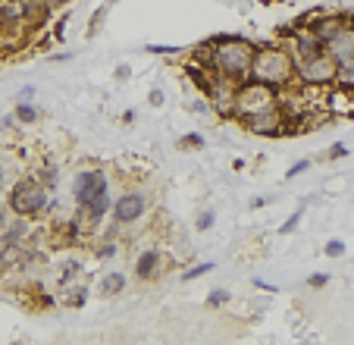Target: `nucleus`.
<instances>
[{"mask_svg":"<svg viewBox=\"0 0 354 345\" xmlns=\"http://www.w3.org/2000/svg\"><path fill=\"white\" fill-rule=\"evenodd\" d=\"M251 60H254V51H251L248 41H241V38L216 41L214 67L220 69L226 79H241V76H248L251 73Z\"/></svg>","mask_w":354,"mask_h":345,"instance_id":"f257e3e1","label":"nucleus"},{"mask_svg":"<svg viewBox=\"0 0 354 345\" xmlns=\"http://www.w3.org/2000/svg\"><path fill=\"white\" fill-rule=\"evenodd\" d=\"M251 76H254V82H261V85H286L288 79L295 76V63L288 60L282 51H261L251 60Z\"/></svg>","mask_w":354,"mask_h":345,"instance_id":"f03ea898","label":"nucleus"},{"mask_svg":"<svg viewBox=\"0 0 354 345\" xmlns=\"http://www.w3.org/2000/svg\"><path fill=\"white\" fill-rule=\"evenodd\" d=\"M44 204H47L44 188H41L35 179L19 182V186L13 188V195H10V207H13V211L19 213V217H28V213L44 211Z\"/></svg>","mask_w":354,"mask_h":345,"instance_id":"7ed1b4c3","label":"nucleus"},{"mask_svg":"<svg viewBox=\"0 0 354 345\" xmlns=\"http://www.w3.org/2000/svg\"><path fill=\"white\" fill-rule=\"evenodd\" d=\"M298 73H301V79H308V82H333L339 76V63L329 53L317 51L314 57H304L298 63Z\"/></svg>","mask_w":354,"mask_h":345,"instance_id":"20e7f679","label":"nucleus"},{"mask_svg":"<svg viewBox=\"0 0 354 345\" xmlns=\"http://www.w3.org/2000/svg\"><path fill=\"white\" fill-rule=\"evenodd\" d=\"M75 201H79V207H88L94 198H100V195H107V176L100 170H85L75 176V188H73Z\"/></svg>","mask_w":354,"mask_h":345,"instance_id":"39448f33","label":"nucleus"},{"mask_svg":"<svg viewBox=\"0 0 354 345\" xmlns=\"http://www.w3.org/2000/svg\"><path fill=\"white\" fill-rule=\"evenodd\" d=\"M329 57H333L339 67L354 63V28H342L335 38H329Z\"/></svg>","mask_w":354,"mask_h":345,"instance_id":"423d86ee","label":"nucleus"},{"mask_svg":"<svg viewBox=\"0 0 354 345\" xmlns=\"http://www.w3.org/2000/svg\"><path fill=\"white\" fill-rule=\"evenodd\" d=\"M145 207H147L145 195L129 192V195H122V198L113 204V213H116V220H120V223H132V220H138L141 213H145Z\"/></svg>","mask_w":354,"mask_h":345,"instance_id":"0eeeda50","label":"nucleus"},{"mask_svg":"<svg viewBox=\"0 0 354 345\" xmlns=\"http://www.w3.org/2000/svg\"><path fill=\"white\" fill-rule=\"evenodd\" d=\"M248 129L257 135H279L282 123H279V113L270 107V110H261L254 113V116H248Z\"/></svg>","mask_w":354,"mask_h":345,"instance_id":"6e6552de","label":"nucleus"},{"mask_svg":"<svg viewBox=\"0 0 354 345\" xmlns=\"http://www.w3.org/2000/svg\"><path fill=\"white\" fill-rule=\"evenodd\" d=\"M342 28H345V19H339V16H329V19H320L314 26V38L317 41H329V38H335Z\"/></svg>","mask_w":354,"mask_h":345,"instance_id":"1a4fd4ad","label":"nucleus"},{"mask_svg":"<svg viewBox=\"0 0 354 345\" xmlns=\"http://www.w3.org/2000/svg\"><path fill=\"white\" fill-rule=\"evenodd\" d=\"M126 289V276L122 273H110L104 283H100V295H120Z\"/></svg>","mask_w":354,"mask_h":345,"instance_id":"9d476101","label":"nucleus"},{"mask_svg":"<svg viewBox=\"0 0 354 345\" xmlns=\"http://www.w3.org/2000/svg\"><path fill=\"white\" fill-rule=\"evenodd\" d=\"M157 258H160L157 251H145V254L138 258V267H135V270H138V276H141V279H147L151 273L157 270Z\"/></svg>","mask_w":354,"mask_h":345,"instance_id":"9b49d317","label":"nucleus"},{"mask_svg":"<svg viewBox=\"0 0 354 345\" xmlns=\"http://www.w3.org/2000/svg\"><path fill=\"white\" fill-rule=\"evenodd\" d=\"M320 51V41L317 38H298V57L304 60V57H314V53Z\"/></svg>","mask_w":354,"mask_h":345,"instance_id":"f8f14e48","label":"nucleus"},{"mask_svg":"<svg viewBox=\"0 0 354 345\" xmlns=\"http://www.w3.org/2000/svg\"><path fill=\"white\" fill-rule=\"evenodd\" d=\"M35 116H38V113H35V107H32V104H19V107H16V120H22V123H35Z\"/></svg>","mask_w":354,"mask_h":345,"instance_id":"ddd939ff","label":"nucleus"},{"mask_svg":"<svg viewBox=\"0 0 354 345\" xmlns=\"http://www.w3.org/2000/svg\"><path fill=\"white\" fill-rule=\"evenodd\" d=\"M210 270H214V264L192 267V270H185V273H182V279H185V283H188V279H198V276H204V273H210Z\"/></svg>","mask_w":354,"mask_h":345,"instance_id":"4468645a","label":"nucleus"},{"mask_svg":"<svg viewBox=\"0 0 354 345\" xmlns=\"http://www.w3.org/2000/svg\"><path fill=\"white\" fill-rule=\"evenodd\" d=\"M223 301H229V292H226V289H216V292H210L207 305H210V308H216V305H223Z\"/></svg>","mask_w":354,"mask_h":345,"instance_id":"2eb2a0df","label":"nucleus"},{"mask_svg":"<svg viewBox=\"0 0 354 345\" xmlns=\"http://www.w3.org/2000/svg\"><path fill=\"white\" fill-rule=\"evenodd\" d=\"M0 16H3V19H10V22H13V19H19V16H22L19 3H7V7H3V13H0Z\"/></svg>","mask_w":354,"mask_h":345,"instance_id":"dca6fc26","label":"nucleus"},{"mask_svg":"<svg viewBox=\"0 0 354 345\" xmlns=\"http://www.w3.org/2000/svg\"><path fill=\"white\" fill-rule=\"evenodd\" d=\"M210 226H214V211H204L198 217V229H210Z\"/></svg>","mask_w":354,"mask_h":345,"instance_id":"f3484780","label":"nucleus"},{"mask_svg":"<svg viewBox=\"0 0 354 345\" xmlns=\"http://www.w3.org/2000/svg\"><path fill=\"white\" fill-rule=\"evenodd\" d=\"M298 223H301V211H298V213H292V217H288L286 223H282V229H279V233H292V229H295V226H298Z\"/></svg>","mask_w":354,"mask_h":345,"instance_id":"a211bd4d","label":"nucleus"},{"mask_svg":"<svg viewBox=\"0 0 354 345\" xmlns=\"http://www.w3.org/2000/svg\"><path fill=\"white\" fill-rule=\"evenodd\" d=\"M44 186L57 188V170H54V166H47V170H44Z\"/></svg>","mask_w":354,"mask_h":345,"instance_id":"6ab92c4d","label":"nucleus"},{"mask_svg":"<svg viewBox=\"0 0 354 345\" xmlns=\"http://www.w3.org/2000/svg\"><path fill=\"white\" fill-rule=\"evenodd\" d=\"M342 251H345V245H342V242H329V245H326V254H329V258H339Z\"/></svg>","mask_w":354,"mask_h":345,"instance_id":"aec40b11","label":"nucleus"},{"mask_svg":"<svg viewBox=\"0 0 354 345\" xmlns=\"http://www.w3.org/2000/svg\"><path fill=\"white\" fill-rule=\"evenodd\" d=\"M308 283H310V285H314V289H323V285H326V283H329V276H323V273H314V276H310V279H308Z\"/></svg>","mask_w":354,"mask_h":345,"instance_id":"412c9836","label":"nucleus"},{"mask_svg":"<svg viewBox=\"0 0 354 345\" xmlns=\"http://www.w3.org/2000/svg\"><path fill=\"white\" fill-rule=\"evenodd\" d=\"M310 166V160H301V163H295L292 170H288V179H292V176H298V172H304Z\"/></svg>","mask_w":354,"mask_h":345,"instance_id":"4be33fe9","label":"nucleus"},{"mask_svg":"<svg viewBox=\"0 0 354 345\" xmlns=\"http://www.w3.org/2000/svg\"><path fill=\"white\" fill-rule=\"evenodd\" d=\"M16 258H19V248H13V245H10L7 251H3V264H13Z\"/></svg>","mask_w":354,"mask_h":345,"instance_id":"5701e85b","label":"nucleus"},{"mask_svg":"<svg viewBox=\"0 0 354 345\" xmlns=\"http://www.w3.org/2000/svg\"><path fill=\"white\" fill-rule=\"evenodd\" d=\"M194 145H204L201 135H188V139H182V148H194Z\"/></svg>","mask_w":354,"mask_h":345,"instance_id":"b1692460","label":"nucleus"},{"mask_svg":"<svg viewBox=\"0 0 354 345\" xmlns=\"http://www.w3.org/2000/svg\"><path fill=\"white\" fill-rule=\"evenodd\" d=\"M329 157H333V160L345 157V145H333V151H329Z\"/></svg>","mask_w":354,"mask_h":345,"instance_id":"393cba45","label":"nucleus"},{"mask_svg":"<svg viewBox=\"0 0 354 345\" xmlns=\"http://www.w3.org/2000/svg\"><path fill=\"white\" fill-rule=\"evenodd\" d=\"M147 100H151L154 107H160L163 104V91H151V98H147Z\"/></svg>","mask_w":354,"mask_h":345,"instance_id":"a878e982","label":"nucleus"},{"mask_svg":"<svg viewBox=\"0 0 354 345\" xmlns=\"http://www.w3.org/2000/svg\"><path fill=\"white\" fill-rule=\"evenodd\" d=\"M116 79H129V67H116Z\"/></svg>","mask_w":354,"mask_h":345,"instance_id":"bb28decb","label":"nucleus"},{"mask_svg":"<svg viewBox=\"0 0 354 345\" xmlns=\"http://www.w3.org/2000/svg\"><path fill=\"white\" fill-rule=\"evenodd\" d=\"M57 3H66V0H47V7H57Z\"/></svg>","mask_w":354,"mask_h":345,"instance_id":"cd10ccee","label":"nucleus"},{"mask_svg":"<svg viewBox=\"0 0 354 345\" xmlns=\"http://www.w3.org/2000/svg\"><path fill=\"white\" fill-rule=\"evenodd\" d=\"M0 223H3V211H0Z\"/></svg>","mask_w":354,"mask_h":345,"instance_id":"c85d7f7f","label":"nucleus"},{"mask_svg":"<svg viewBox=\"0 0 354 345\" xmlns=\"http://www.w3.org/2000/svg\"><path fill=\"white\" fill-rule=\"evenodd\" d=\"M0 179H3V170H0Z\"/></svg>","mask_w":354,"mask_h":345,"instance_id":"c756f323","label":"nucleus"},{"mask_svg":"<svg viewBox=\"0 0 354 345\" xmlns=\"http://www.w3.org/2000/svg\"><path fill=\"white\" fill-rule=\"evenodd\" d=\"M0 273H3V267H0Z\"/></svg>","mask_w":354,"mask_h":345,"instance_id":"7c9ffc66","label":"nucleus"}]
</instances>
